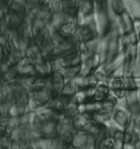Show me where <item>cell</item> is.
Returning <instances> with one entry per match:
<instances>
[{
	"instance_id": "6da1fadb",
	"label": "cell",
	"mask_w": 140,
	"mask_h": 149,
	"mask_svg": "<svg viewBox=\"0 0 140 149\" xmlns=\"http://www.w3.org/2000/svg\"><path fill=\"white\" fill-rule=\"evenodd\" d=\"M12 105V102L4 100L2 102H0V113L1 115H7L9 113V111Z\"/></svg>"
},
{
	"instance_id": "7a4b0ae2",
	"label": "cell",
	"mask_w": 140,
	"mask_h": 149,
	"mask_svg": "<svg viewBox=\"0 0 140 149\" xmlns=\"http://www.w3.org/2000/svg\"><path fill=\"white\" fill-rule=\"evenodd\" d=\"M4 74V79L6 81V82H9L11 84H12V82L14 81V78H15V74H16V72L14 69H9L8 71H6Z\"/></svg>"
},
{
	"instance_id": "3957f363",
	"label": "cell",
	"mask_w": 140,
	"mask_h": 149,
	"mask_svg": "<svg viewBox=\"0 0 140 149\" xmlns=\"http://www.w3.org/2000/svg\"><path fill=\"white\" fill-rule=\"evenodd\" d=\"M4 35L8 39V40H9V42L10 41H13L14 40H16L17 39V33H16V31H14V30H12V29H8L5 33H4Z\"/></svg>"
},
{
	"instance_id": "277c9868",
	"label": "cell",
	"mask_w": 140,
	"mask_h": 149,
	"mask_svg": "<svg viewBox=\"0 0 140 149\" xmlns=\"http://www.w3.org/2000/svg\"><path fill=\"white\" fill-rule=\"evenodd\" d=\"M10 61H4V62H0V74H5L6 71H8L10 69Z\"/></svg>"
},
{
	"instance_id": "5b68a950",
	"label": "cell",
	"mask_w": 140,
	"mask_h": 149,
	"mask_svg": "<svg viewBox=\"0 0 140 149\" xmlns=\"http://www.w3.org/2000/svg\"><path fill=\"white\" fill-rule=\"evenodd\" d=\"M18 124V118L13 117L12 118H9L8 124H7V130L10 132V129H13Z\"/></svg>"
},
{
	"instance_id": "8992f818",
	"label": "cell",
	"mask_w": 140,
	"mask_h": 149,
	"mask_svg": "<svg viewBox=\"0 0 140 149\" xmlns=\"http://www.w3.org/2000/svg\"><path fill=\"white\" fill-rule=\"evenodd\" d=\"M19 23V17L18 14H12L11 13V21L10 24L12 26H15Z\"/></svg>"
},
{
	"instance_id": "52a82bcc",
	"label": "cell",
	"mask_w": 140,
	"mask_h": 149,
	"mask_svg": "<svg viewBox=\"0 0 140 149\" xmlns=\"http://www.w3.org/2000/svg\"><path fill=\"white\" fill-rule=\"evenodd\" d=\"M9 114L12 117H15L19 114V109H18V105L17 104H12L10 111H9Z\"/></svg>"
},
{
	"instance_id": "ba28073f",
	"label": "cell",
	"mask_w": 140,
	"mask_h": 149,
	"mask_svg": "<svg viewBox=\"0 0 140 149\" xmlns=\"http://www.w3.org/2000/svg\"><path fill=\"white\" fill-rule=\"evenodd\" d=\"M8 43H10L8 39L4 34H0V46L6 47V46L8 45Z\"/></svg>"
},
{
	"instance_id": "9c48e42d",
	"label": "cell",
	"mask_w": 140,
	"mask_h": 149,
	"mask_svg": "<svg viewBox=\"0 0 140 149\" xmlns=\"http://www.w3.org/2000/svg\"><path fill=\"white\" fill-rule=\"evenodd\" d=\"M18 136H19V131H18V130H13L12 132V139H18Z\"/></svg>"
},
{
	"instance_id": "30bf717a",
	"label": "cell",
	"mask_w": 140,
	"mask_h": 149,
	"mask_svg": "<svg viewBox=\"0 0 140 149\" xmlns=\"http://www.w3.org/2000/svg\"><path fill=\"white\" fill-rule=\"evenodd\" d=\"M4 57V47L0 46V61H1Z\"/></svg>"
}]
</instances>
